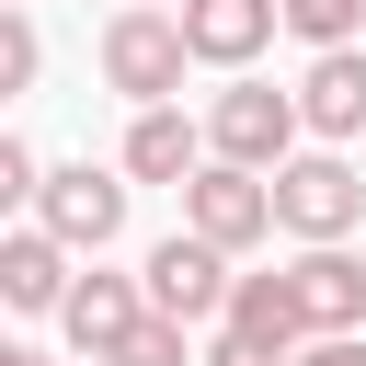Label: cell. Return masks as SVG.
Masks as SVG:
<instances>
[{
    "instance_id": "obj_8",
    "label": "cell",
    "mask_w": 366,
    "mask_h": 366,
    "mask_svg": "<svg viewBox=\"0 0 366 366\" xmlns=\"http://www.w3.org/2000/svg\"><path fill=\"white\" fill-rule=\"evenodd\" d=\"M137 320H149V274H80V286H69V309H57V332H69L92 366H114Z\"/></svg>"
},
{
    "instance_id": "obj_9",
    "label": "cell",
    "mask_w": 366,
    "mask_h": 366,
    "mask_svg": "<svg viewBox=\"0 0 366 366\" xmlns=\"http://www.w3.org/2000/svg\"><path fill=\"white\" fill-rule=\"evenodd\" d=\"M183 34H194V69H252L274 34H286V0H183Z\"/></svg>"
},
{
    "instance_id": "obj_3",
    "label": "cell",
    "mask_w": 366,
    "mask_h": 366,
    "mask_svg": "<svg viewBox=\"0 0 366 366\" xmlns=\"http://www.w3.org/2000/svg\"><path fill=\"white\" fill-rule=\"evenodd\" d=\"M274 229H286L297 252L355 240V229H366V172H355L343 149H297V160L274 172Z\"/></svg>"
},
{
    "instance_id": "obj_20",
    "label": "cell",
    "mask_w": 366,
    "mask_h": 366,
    "mask_svg": "<svg viewBox=\"0 0 366 366\" xmlns=\"http://www.w3.org/2000/svg\"><path fill=\"white\" fill-rule=\"evenodd\" d=\"M0 366H57V355L46 343H0Z\"/></svg>"
},
{
    "instance_id": "obj_7",
    "label": "cell",
    "mask_w": 366,
    "mask_h": 366,
    "mask_svg": "<svg viewBox=\"0 0 366 366\" xmlns=\"http://www.w3.org/2000/svg\"><path fill=\"white\" fill-rule=\"evenodd\" d=\"M217 149H206V114H183V103H137V126H126V149H114V172L126 183H194Z\"/></svg>"
},
{
    "instance_id": "obj_6",
    "label": "cell",
    "mask_w": 366,
    "mask_h": 366,
    "mask_svg": "<svg viewBox=\"0 0 366 366\" xmlns=\"http://www.w3.org/2000/svg\"><path fill=\"white\" fill-rule=\"evenodd\" d=\"M137 274H149V309H160V320H183V332L229 320V286H240V274H229V252H217V240H194V229H172Z\"/></svg>"
},
{
    "instance_id": "obj_17",
    "label": "cell",
    "mask_w": 366,
    "mask_h": 366,
    "mask_svg": "<svg viewBox=\"0 0 366 366\" xmlns=\"http://www.w3.org/2000/svg\"><path fill=\"white\" fill-rule=\"evenodd\" d=\"M34 194H46V160L23 137H0V206H34Z\"/></svg>"
},
{
    "instance_id": "obj_13",
    "label": "cell",
    "mask_w": 366,
    "mask_h": 366,
    "mask_svg": "<svg viewBox=\"0 0 366 366\" xmlns=\"http://www.w3.org/2000/svg\"><path fill=\"white\" fill-rule=\"evenodd\" d=\"M229 332H252V343L297 355V343H309V309H297V274H240V286H229Z\"/></svg>"
},
{
    "instance_id": "obj_2",
    "label": "cell",
    "mask_w": 366,
    "mask_h": 366,
    "mask_svg": "<svg viewBox=\"0 0 366 366\" xmlns=\"http://www.w3.org/2000/svg\"><path fill=\"white\" fill-rule=\"evenodd\" d=\"M206 149L240 160V172H286V160L309 149V114H297V92H274V80L240 69V80L206 103Z\"/></svg>"
},
{
    "instance_id": "obj_11",
    "label": "cell",
    "mask_w": 366,
    "mask_h": 366,
    "mask_svg": "<svg viewBox=\"0 0 366 366\" xmlns=\"http://www.w3.org/2000/svg\"><path fill=\"white\" fill-rule=\"evenodd\" d=\"M297 114H309V137H320V149L366 137V46H332V57H309V80H297Z\"/></svg>"
},
{
    "instance_id": "obj_5",
    "label": "cell",
    "mask_w": 366,
    "mask_h": 366,
    "mask_svg": "<svg viewBox=\"0 0 366 366\" xmlns=\"http://www.w3.org/2000/svg\"><path fill=\"white\" fill-rule=\"evenodd\" d=\"M126 194H137L126 172H92V160H57V172H46V194H34V229H57L69 252H92V263H103V252L126 240Z\"/></svg>"
},
{
    "instance_id": "obj_10",
    "label": "cell",
    "mask_w": 366,
    "mask_h": 366,
    "mask_svg": "<svg viewBox=\"0 0 366 366\" xmlns=\"http://www.w3.org/2000/svg\"><path fill=\"white\" fill-rule=\"evenodd\" d=\"M69 263H80V252H69L57 229H34V217H23V229L0 240V297H11L23 320H57V309H69V286H80Z\"/></svg>"
},
{
    "instance_id": "obj_16",
    "label": "cell",
    "mask_w": 366,
    "mask_h": 366,
    "mask_svg": "<svg viewBox=\"0 0 366 366\" xmlns=\"http://www.w3.org/2000/svg\"><path fill=\"white\" fill-rule=\"evenodd\" d=\"M114 366H206V355H194V332H183V320H160V309H149V320L126 332V355H114Z\"/></svg>"
},
{
    "instance_id": "obj_18",
    "label": "cell",
    "mask_w": 366,
    "mask_h": 366,
    "mask_svg": "<svg viewBox=\"0 0 366 366\" xmlns=\"http://www.w3.org/2000/svg\"><path fill=\"white\" fill-rule=\"evenodd\" d=\"M206 366H297V355H274V343H252V332L217 320V332H206Z\"/></svg>"
},
{
    "instance_id": "obj_14",
    "label": "cell",
    "mask_w": 366,
    "mask_h": 366,
    "mask_svg": "<svg viewBox=\"0 0 366 366\" xmlns=\"http://www.w3.org/2000/svg\"><path fill=\"white\" fill-rule=\"evenodd\" d=\"M286 34H297L309 57H332V46H366V0H286Z\"/></svg>"
},
{
    "instance_id": "obj_4",
    "label": "cell",
    "mask_w": 366,
    "mask_h": 366,
    "mask_svg": "<svg viewBox=\"0 0 366 366\" xmlns=\"http://www.w3.org/2000/svg\"><path fill=\"white\" fill-rule=\"evenodd\" d=\"M183 229H194V240H217L229 263H240V252H263V240H274V172L206 160V172L183 183Z\"/></svg>"
},
{
    "instance_id": "obj_22",
    "label": "cell",
    "mask_w": 366,
    "mask_h": 366,
    "mask_svg": "<svg viewBox=\"0 0 366 366\" xmlns=\"http://www.w3.org/2000/svg\"><path fill=\"white\" fill-rule=\"evenodd\" d=\"M0 11H34V0H0Z\"/></svg>"
},
{
    "instance_id": "obj_15",
    "label": "cell",
    "mask_w": 366,
    "mask_h": 366,
    "mask_svg": "<svg viewBox=\"0 0 366 366\" xmlns=\"http://www.w3.org/2000/svg\"><path fill=\"white\" fill-rule=\"evenodd\" d=\"M46 80V34H34V11H0V92H34Z\"/></svg>"
},
{
    "instance_id": "obj_19",
    "label": "cell",
    "mask_w": 366,
    "mask_h": 366,
    "mask_svg": "<svg viewBox=\"0 0 366 366\" xmlns=\"http://www.w3.org/2000/svg\"><path fill=\"white\" fill-rule=\"evenodd\" d=\"M297 366H366V332H320V343H297Z\"/></svg>"
},
{
    "instance_id": "obj_1",
    "label": "cell",
    "mask_w": 366,
    "mask_h": 366,
    "mask_svg": "<svg viewBox=\"0 0 366 366\" xmlns=\"http://www.w3.org/2000/svg\"><path fill=\"white\" fill-rule=\"evenodd\" d=\"M92 69H103V92H126V103H183L194 34H183V11H137V0H114V23L92 34Z\"/></svg>"
},
{
    "instance_id": "obj_12",
    "label": "cell",
    "mask_w": 366,
    "mask_h": 366,
    "mask_svg": "<svg viewBox=\"0 0 366 366\" xmlns=\"http://www.w3.org/2000/svg\"><path fill=\"white\" fill-rule=\"evenodd\" d=\"M286 274H297V309H309V343H320V332H366V263H355L343 240L297 252Z\"/></svg>"
},
{
    "instance_id": "obj_21",
    "label": "cell",
    "mask_w": 366,
    "mask_h": 366,
    "mask_svg": "<svg viewBox=\"0 0 366 366\" xmlns=\"http://www.w3.org/2000/svg\"><path fill=\"white\" fill-rule=\"evenodd\" d=\"M137 11H183V0H137Z\"/></svg>"
}]
</instances>
